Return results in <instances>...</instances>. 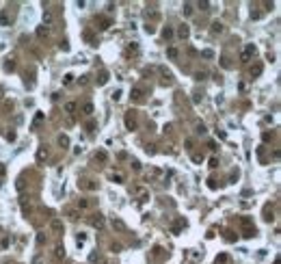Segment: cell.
<instances>
[{
    "label": "cell",
    "instance_id": "28",
    "mask_svg": "<svg viewBox=\"0 0 281 264\" xmlns=\"http://www.w3.org/2000/svg\"><path fill=\"white\" fill-rule=\"evenodd\" d=\"M7 139H9V141H15V132H13V130L7 132Z\"/></svg>",
    "mask_w": 281,
    "mask_h": 264
},
{
    "label": "cell",
    "instance_id": "15",
    "mask_svg": "<svg viewBox=\"0 0 281 264\" xmlns=\"http://www.w3.org/2000/svg\"><path fill=\"white\" fill-rule=\"evenodd\" d=\"M65 111H67V113H74V111H76V104H74V102H67V104H65Z\"/></svg>",
    "mask_w": 281,
    "mask_h": 264
},
{
    "label": "cell",
    "instance_id": "5",
    "mask_svg": "<svg viewBox=\"0 0 281 264\" xmlns=\"http://www.w3.org/2000/svg\"><path fill=\"white\" fill-rule=\"evenodd\" d=\"M82 115H87V117H89V115H93V104H91V102L82 104Z\"/></svg>",
    "mask_w": 281,
    "mask_h": 264
},
{
    "label": "cell",
    "instance_id": "20",
    "mask_svg": "<svg viewBox=\"0 0 281 264\" xmlns=\"http://www.w3.org/2000/svg\"><path fill=\"white\" fill-rule=\"evenodd\" d=\"M85 39H87V41H89V44H91V45H95V41H93V35H91L89 31L85 33Z\"/></svg>",
    "mask_w": 281,
    "mask_h": 264
},
{
    "label": "cell",
    "instance_id": "16",
    "mask_svg": "<svg viewBox=\"0 0 281 264\" xmlns=\"http://www.w3.org/2000/svg\"><path fill=\"white\" fill-rule=\"evenodd\" d=\"M85 240H87V236H85V234H78V238H76L78 247H82V245H85Z\"/></svg>",
    "mask_w": 281,
    "mask_h": 264
},
{
    "label": "cell",
    "instance_id": "22",
    "mask_svg": "<svg viewBox=\"0 0 281 264\" xmlns=\"http://www.w3.org/2000/svg\"><path fill=\"white\" fill-rule=\"evenodd\" d=\"M162 35H164V39H169V37H173V31H171V28H164Z\"/></svg>",
    "mask_w": 281,
    "mask_h": 264
},
{
    "label": "cell",
    "instance_id": "2",
    "mask_svg": "<svg viewBox=\"0 0 281 264\" xmlns=\"http://www.w3.org/2000/svg\"><path fill=\"white\" fill-rule=\"evenodd\" d=\"M126 126H128V130H134L136 128V115H134V111H128L126 113Z\"/></svg>",
    "mask_w": 281,
    "mask_h": 264
},
{
    "label": "cell",
    "instance_id": "26",
    "mask_svg": "<svg viewBox=\"0 0 281 264\" xmlns=\"http://www.w3.org/2000/svg\"><path fill=\"white\" fill-rule=\"evenodd\" d=\"M78 208H89V201H87V199H80V201H78Z\"/></svg>",
    "mask_w": 281,
    "mask_h": 264
},
{
    "label": "cell",
    "instance_id": "1",
    "mask_svg": "<svg viewBox=\"0 0 281 264\" xmlns=\"http://www.w3.org/2000/svg\"><path fill=\"white\" fill-rule=\"evenodd\" d=\"M255 52H257V48H255V45H253V44H249V45H246V48H244V50H242V54H240V59H242V61H251V59L255 56Z\"/></svg>",
    "mask_w": 281,
    "mask_h": 264
},
{
    "label": "cell",
    "instance_id": "14",
    "mask_svg": "<svg viewBox=\"0 0 281 264\" xmlns=\"http://www.w3.org/2000/svg\"><path fill=\"white\" fill-rule=\"evenodd\" d=\"M58 143H61L63 147H67V145H69V139H67L65 134H61V136H58Z\"/></svg>",
    "mask_w": 281,
    "mask_h": 264
},
{
    "label": "cell",
    "instance_id": "25",
    "mask_svg": "<svg viewBox=\"0 0 281 264\" xmlns=\"http://www.w3.org/2000/svg\"><path fill=\"white\" fill-rule=\"evenodd\" d=\"M0 24H2V26H9V17H7V15H0Z\"/></svg>",
    "mask_w": 281,
    "mask_h": 264
},
{
    "label": "cell",
    "instance_id": "18",
    "mask_svg": "<svg viewBox=\"0 0 281 264\" xmlns=\"http://www.w3.org/2000/svg\"><path fill=\"white\" fill-rule=\"evenodd\" d=\"M177 35H180V37H184V39H186V37H188V28H186V26H182V28H180V31H177Z\"/></svg>",
    "mask_w": 281,
    "mask_h": 264
},
{
    "label": "cell",
    "instance_id": "10",
    "mask_svg": "<svg viewBox=\"0 0 281 264\" xmlns=\"http://www.w3.org/2000/svg\"><path fill=\"white\" fill-rule=\"evenodd\" d=\"M212 33L216 35V33H223V24L221 22H212Z\"/></svg>",
    "mask_w": 281,
    "mask_h": 264
},
{
    "label": "cell",
    "instance_id": "11",
    "mask_svg": "<svg viewBox=\"0 0 281 264\" xmlns=\"http://www.w3.org/2000/svg\"><path fill=\"white\" fill-rule=\"evenodd\" d=\"M54 256H56V258H58V260H63V258H65V249H63V247H61V245H58V247H56V249H54Z\"/></svg>",
    "mask_w": 281,
    "mask_h": 264
},
{
    "label": "cell",
    "instance_id": "21",
    "mask_svg": "<svg viewBox=\"0 0 281 264\" xmlns=\"http://www.w3.org/2000/svg\"><path fill=\"white\" fill-rule=\"evenodd\" d=\"M184 13H186V15H190V13H192V4H190V2H186V4H184Z\"/></svg>",
    "mask_w": 281,
    "mask_h": 264
},
{
    "label": "cell",
    "instance_id": "3",
    "mask_svg": "<svg viewBox=\"0 0 281 264\" xmlns=\"http://www.w3.org/2000/svg\"><path fill=\"white\" fill-rule=\"evenodd\" d=\"M89 223H91V225H93V227H97V229H102V227H104V223H106V221H104V217H102V214H99V212H97V214H91V219H89Z\"/></svg>",
    "mask_w": 281,
    "mask_h": 264
},
{
    "label": "cell",
    "instance_id": "6",
    "mask_svg": "<svg viewBox=\"0 0 281 264\" xmlns=\"http://www.w3.org/2000/svg\"><path fill=\"white\" fill-rule=\"evenodd\" d=\"M113 227H115V229H119V232H123V229H126V223H123V221H119V219H113Z\"/></svg>",
    "mask_w": 281,
    "mask_h": 264
},
{
    "label": "cell",
    "instance_id": "17",
    "mask_svg": "<svg viewBox=\"0 0 281 264\" xmlns=\"http://www.w3.org/2000/svg\"><path fill=\"white\" fill-rule=\"evenodd\" d=\"M46 35H48V28L39 26V28H37V37H46Z\"/></svg>",
    "mask_w": 281,
    "mask_h": 264
},
{
    "label": "cell",
    "instance_id": "30",
    "mask_svg": "<svg viewBox=\"0 0 281 264\" xmlns=\"http://www.w3.org/2000/svg\"><path fill=\"white\" fill-rule=\"evenodd\" d=\"M97 158L99 160H106V152H97Z\"/></svg>",
    "mask_w": 281,
    "mask_h": 264
},
{
    "label": "cell",
    "instance_id": "8",
    "mask_svg": "<svg viewBox=\"0 0 281 264\" xmlns=\"http://www.w3.org/2000/svg\"><path fill=\"white\" fill-rule=\"evenodd\" d=\"M52 22H54L52 13H50V11H46V13H44V24H46V26H52Z\"/></svg>",
    "mask_w": 281,
    "mask_h": 264
},
{
    "label": "cell",
    "instance_id": "27",
    "mask_svg": "<svg viewBox=\"0 0 281 264\" xmlns=\"http://www.w3.org/2000/svg\"><path fill=\"white\" fill-rule=\"evenodd\" d=\"M4 182V165H0V184Z\"/></svg>",
    "mask_w": 281,
    "mask_h": 264
},
{
    "label": "cell",
    "instance_id": "19",
    "mask_svg": "<svg viewBox=\"0 0 281 264\" xmlns=\"http://www.w3.org/2000/svg\"><path fill=\"white\" fill-rule=\"evenodd\" d=\"M167 54H169L171 59H177V50H175V48H169V50H167Z\"/></svg>",
    "mask_w": 281,
    "mask_h": 264
},
{
    "label": "cell",
    "instance_id": "7",
    "mask_svg": "<svg viewBox=\"0 0 281 264\" xmlns=\"http://www.w3.org/2000/svg\"><path fill=\"white\" fill-rule=\"evenodd\" d=\"M97 22H99V28H102V31H106V28L110 26V20H106V17H97Z\"/></svg>",
    "mask_w": 281,
    "mask_h": 264
},
{
    "label": "cell",
    "instance_id": "29",
    "mask_svg": "<svg viewBox=\"0 0 281 264\" xmlns=\"http://www.w3.org/2000/svg\"><path fill=\"white\" fill-rule=\"evenodd\" d=\"M113 180H115V182H123V176H121V173H117V176H113Z\"/></svg>",
    "mask_w": 281,
    "mask_h": 264
},
{
    "label": "cell",
    "instance_id": "9",
    "mask_svg": "<svg viewBox=\"0 0 281 264\" xmlns=\"http://www.w3.org/2000/svg\"><path fill=\"white\" fill-rule=\"evenodd\" d=\"M216 264H229V256H227V253H221V256L216 258Z\"/></svg>",
    "mask_w": 281,
    "mask_h": 264
},
{
    "label": "cell",
    "instance_id": "24",
    "mask_svg": "<svg viewBox=\"0 0 281 264\" xmlns=\"http://www.w3.org/2000/svg\"><path fill=\"white\" fill-rule=\"evenodd\" d=\"M132 95L134 97H143V89H132Z\"/></svg>",
    "mask_w": 281,
    "mask_h": 264
},
{
    "label": "cell",
    "instance_id": "13",
    "mask_svg": "<svg viewBox=\"0 0 281 264\" xmlns=\"http://www.w3.org/2000/svg\"><path fill=\"white\" fill-rule=\"evenodd\" d=\"M262 74V65H255V67H251V76L255 78V76H260Z\"/></svg>",
    "mask_w": 281,
    "mask_h": 264
},
{
    "label": "cell",
    "instance_id": "12",
    "mask_svg": "<svg viewBox=\"0 0 281 264\" xmlns=\"http://www.w3.org/2000/svg\"><path fill=\"white\" fill-rule=\"evenodd\" d=\"M46 156H48L46 147H39V149H37V160H39V163H41V160H44V158H46Z\"/></svg>",
    "mask_w": 281,
    "mask_h": 264
},
{
    "label": "cell",
    "instance_id": "4",
    "mask_svg": "<svg viewBox=\"0 0 281 264\" xmlns=\"http://www.w3.org/2000/svg\"><path fill=\"white\" fill-rule=\"evenodd\" d=\"M50 227H52V232H54V234H63V223H61L58 219L50 221Z\"/></svg>",
    "mask_w": 281,
    "mask_h": 264
},
{
    "label": "cell",
    "instance_id": "23",
    "mask_svg": "<svg viewBox=\"0 0 281 264\" xmlns=\"http://www.w3.org/2000/svg\"><path fill=\"white\" fill-rule=\"evenodd\" d=\"M71 80H74V76H71V74H67V76L63 78V85H71Z\"/></svg>",
    "mask_w": 281,
    "mask_h": 264
}]
</instances>
